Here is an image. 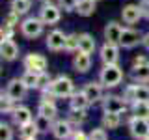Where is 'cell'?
Segmentation results:
<instances>
[{"instance_id":"47","label":"cell","mask_w":149,"mask_h":140,"mask_svg":"<svg viewBox=\"0 0 149 140\" xmlns=\"http://www.w3.org/2000/svg\"><path fill=\"white\" fill-rule=\"evenodd\" d=\"M146 140H149V138H146Z\"/></svg>"},{"instance_id":"18","label":"cell","mask_w":149,"mask_h":140,"mask_svg":"<svg viewBox=\"0 0 149 140\" xmlns=\"http://www.w3.org/2000/svg\"><path fill=\"white\" fill-rule=\"evenodd\" d=\"M73 69L77 73H88L91 69V54L82 52V50L74 52V56H73Z\"/></svg>"},{"instance_id":"13","label":"cell","mask_w":149,"mask_h":140,"mask_svg":"<svg viewBox=\"0 0 149 140\" xmlns=\"http://www.w3.org/2000/svg\"><path fill=\"white\" fill-rule=\"evenodd\" d=\"M80 90L86 93V97L90 99V103L93 105V103H97V101H102V97H104V90H106V88L101 84V80H90V82L84 84Z\"/></svg>"},{"instance_id":"34","label":"cell","mask_w":149,"mask_h":140,"mask_svg":"<svg viewBox=\"0 0 149 140\" xmlns=\"http://www.w3.org/2000/svg\"><path fill=\"white\" fill-rule=\"evenodd\" d=\"M0 140H13V129L6 121L0 123Z\"/></svg>"},{"instance_id":"10","label":"cell","mask_w":149,"mask_h":140,"mask_svg":"<svg viewBox=\"0 0 149 140\" xmlns=\"http://www.w3.org/2000/svg\"><path fill=\"white\" fill-rule=\"evenodd\" d=\"M99 58H101L102 65H106V64H119V45L104 41V43L101 45V49H99Z\"/></svg>"},{"instance_id":"21","label":"cell","mask_w":149,"mask_h":140,"mask_svg":"<svg viewBox=\"0 0 149 140\" xmlns=\"http://www.w3.org/2000/svg\"><path fill=\"white\" fill-rule=\"evenodd\" d=\"M90 99L86 97V93H84L82 90L74 92L71 97H69V108L71 110H88L90 108Z\"/></svg>"},{"instance_id":"25","label":"cell","mask_w":149,"mask_h":140,"mask_svg":"<svg viewBox=\"0 0 149 140\" xmlns=\"http://www.w3.org/2000/svg\"><path fill=\"white\" fill-rule=\"evenodd\" d=\"M97 9V0H80L77 6V13L80 17H90Z\"/></svg>"},{"instance_id":"43","label":"cell","mask_w":149,"mask_h":140,"mask_svg":"<svg viewBox=\"0 0 149 140\" xmlns=\"http://www.w3.org/2000/svg\"><path fill=\"white\" fill-rule=\"evenodd\" d=\"M140 8H142V13H143V17L149 19V0H140Z\"/></svg>"},{"instance_id":"22","label":"cell","mask_w":149,"mask_h":140,"mask_svg":"<svg viewBox=\"0 0 149 140\" xmlns=\"http://www.w3.org/2000/svg\"><path fill=\"white\" fill-rule=\"evenodd\" d=\"M130 80L136 84H147L149 82V64L130 67Z\"/></svg>"},{"instance_id":"35","label":"cell","mask_w":149,"mask_h":140,"mask_svg":"<svg viewBox=\"0 0 149 140\" xmlns=\"http://www.w3.org/2000/svg\"><path fill=\"white\" fill-rule=\"evenodd\" d=\"M90 140H108V133H106V129L102 125L101 127H95L90 133Z\"/></svg>"},{"instance_id":"16","label":"cell","mask_w":149,"mask_h":140,"mask_svg":"<svg viewBox=\"0 0 149 140\" xmlns=\"http://www.w3.org/2000/svg\"><path fill=\"white\" fill-rule=\"evenodd\" d=\"M11 120L13 123L17 125V127H22V125L30 123V121H34V116H32V110L28 108L24 105H17L15 110L11 112Z\"/></svg>"},{"instance_id":"27","label":"cell","mask_w":149,"mask_h":140,"mask_svg":"<svg viewBox=\"0 0 149 140\" xmlns=\"http://www.w3.org/2000/svg\"><path fill=\"white\" fill-rule=\"evenodd\" d=\"M36 125H37V131H39V134H47V133H50L52 131V123H54V120H50V118H47V116H41V114H37L36 118Z\"/></svg>"},{"instance_id":"3","label":"cell","mask_w":149,"mask_h":140,"mask_svg":"<svg viewBox=\"0 0 149 140\" xmlns=\"http://www.w3.org/2000/svg\"><path fill=\"white\" fill-rule=\"evenodd\" d=\"M45 26L47 24L39 17H24L21 21V24H19V30L26 39H37L39 36H43Z\"/></svg>"},{"instance_id":"24","label":"cell","mask_w":149,"mask_h":140,"mask_svg":"<svg viewBox=\"0 0 149 140\" xmlns=\"http://www.w3.org/2000/svg\"><path fill=\"white\" fill-rule=\"evenodd\" d=\"M101 123H102V127L108 129V131L118 129L121 125V114H116V112H104L102 118H101Z\"/></svg>"},{"instance_id":"6","label":"cell","mask_w":149,"mask_h":140,"mask_svg":"<svg viewBox=\"0 0 149 140\" xmlns=\"http://www.w3.org/2000/svg\"><path fill=\"white\" fill-rule=\"evenodd\" d=\"M101 105H102V112H116V114H125L130 108V105L123 99V95H114V93L102 97Z\"/></svg>"},{"instance_id":"37","label":"cell","mask_w":149,"mask_h":140,"mask_svg":"<svg viewBox=\"0 0 149 140\" xmlns=\"http://www.w3.org/2000/svg\"><path fill=\"white\" fill-rule=\"evenodd\" d=\"M0 36H2V39H13V36H15V26L4 22L2 28H0Z\"/></svg>"},{"instance_id":"23","label":"cell","mask_w":149,"mask_h":140,"mask_svg":"<svg viewBox=\"0 0 149 140\" xmlns=\"http://www.w3.org/2000/svg\"><path fill=\"white\" fill-rule=\"evenodd\" d=\"M130 114L134 118L149 120V101H134L130 105Z\"/></svg>"},{"instance_id":"8","label":"cell","mask_w":149,"mask_h":140,"mask_svg":"<svg viewBox=\"0 0 149 140\" xmlns=\"http://www.w3.org/2000/svg\"><path fill=\"white\" fill-rule=\"evenodd\" d=\"M4 92H6L15 103H21L22 99H26L28 86H26L24 82H22V78H21V77H15V78H11V80L6 84V90H4Z\"/></svg>"},{"instance_id":"38","label":"cell","mask_w":149,"mask_h":140,"mask_svg":"<svg viewBox=\"0 0 149 140\" xmlns=\"http://www.w3.org/2000/svg\"><path fill=\"white\" fill-rule=\"evenodd\" d=\"M50 82H52V77H50V73H49V71L39 73V82H37V90L43 92L45 88H49V84H50Z\"/></svg>"},{"instance_id":"39","label":"cell","mask_w":149,"mask_h":140,"mask_svg":"<svg viewBox=\"0 0 149 140\" xmlns=\"http://www.w3.org/2000/svg\"><path fill=\"white\" fill-rule=\"evenodd\" d=\"M80 0H58V6L63 11H77V6Z\"/></svg>"},{"instance_id":"12","label":"cell","mask_w":149,"mask_h":140,"mask_svg":"<svg viewBox=\"0 0 149 140\" xmlns=\"http://www.w3.org/2000/svg\"><path fill=\"white\" fill-rule=\"evenodd\" d=\"M142 39H143V34L140 30H134V28H125L123 34H121V39H119V47L121 49H134V47L142 45Z\"/></svg>"},{"instance_id":"30","label":"cell","mask_w":149,"mask_h":140,"mask_svg":"<svg viewBox=\"0 0 149 140\" xmlns=\"http://www.w3.org/2000/svg\"><path fill=\"white\" fill-rule=\"evenodd\" d=\"M15 106H17V103L6 92H2V95H0V110H2V114H11L15 110Z\"/></svg>"},{"instance_id":"41","label":"cell","mask_w":149,"mask_h":140,"mask_svg":"<svg viewBox=\"0 0 149 140\" xmlns=\"http://www.w3.org/2000/svg\"><path fill=\"white\" fill-rule=\"evenodd\" d=\"M71 140H90V134H88V133H84V131H80V129H77V131L73 133Z\"/></svg>"},{"instance_id":"48","label":"cell","mask_w":149,"mask_h":140,"mask_svg":"<svg viewBox=\"0 0 149 140\" xmlns=\"http://www.w3.org/2000/svg\"><path fill=\"white\" fill-rule=\"evenodd\" d=\"M97 2H99V0H97Z\"/></svg>"},{"instance_id":"7","label":"cell","mask_w":149,"mask_h":140,"mask_svg":"<svg viewBox=\"0 0 149 140\" xmlns=\"http://www.w3.org/2000/svg\"><path fill=\"white\" fill-rule=\"evenodd\" d=\"M129 133L134 140H146L149 138V120H142V118H134L130 116L129 121Z\"/></svg>"},{"instance_id":"46","label":"cell","mask_w":149,"mask_h":140,"mask_svg":"<svg viewBox=\"0 0 149 140\" xmlns=\"http://www.w3.org/2000/svg\"><path fill=\"white\" fill-rule=\"evenodd\" d=\"M32 140H37V138H32Z\"/></svg>"},{"instance_id":"9","label":"cell","mask_w":149,"mask_h":140,"mask_svg":"<svg viewBox=\"0 0 149 140\" xmlns=\"http://www.w3.org/2000/svg\"><path fill=\"white\" fill-rule=\"evenodd\" d=\"M74 131H77V129H74V125L65 118V120H54L52 131H50V133H52V136L56 140H71Z\"/></svg>"},{"instance_id":"1","label":"cell","mask_w":149,"mask_h":140,"mask_svg":"<svg viewBox=\"0 0 149 140\" xmlns=\"http://www.w3.org/2000/svg\"><path fill=\"white\" fill-rule=\"evenodd\" d=\"M77 92L74 90V82L67 75H58V77L52 78V82L49 84V88H45L41 93H49V95H54L56 99H67L71 97L73 93Z\"/></svg>"},{"instance_id":"26","label":"cell","mask_w":149,"mask_h":140,"mask_svg":"<svg viewBox=\"0 0 149 140\" xmlns=\"http://www.w3.org/2000/svg\"><path fill=\"white\" fill-rule=\"evenodd\" d=\"M37 134H39V131H37L36 121H30V123L19 127V138L21 140H32V138H36Z\"/></svg>"},{"instance_id":"36","label":"cell","mask_w":149,"mask_h":140,"mask_svg":"<svg viewBox=\"0 0 149 140\" xmlns=\"http://www.w3.org/2000/svg\"><path fill=\"white\" fill-rule=\"evenodd\" d=\"M136 101H149V86L136 84Z\"/></svg>"},{"instance_id":"33","label":"cell","mask_w":149,"mask_h":140,"mask_svg":"<svg viewBox=\"0 0 149 140\" xmlns=\"http://www.w3.org/2000/svg\"><path fill=\"white\" fill-rule=\"evenodd\" d=\"M123 99L129 103V105H132L134 101H136V82L132 84H127L123 90Z\"/></svg>"},{"instance_id":"45","label":"cell","mask_w":149,"mask_h":140,"mask_svg":"<svg viewBox=\"0 0 149 140\" xmlns=\"http://www.w3.org/2000/svg\"><path fill=\"white\" fill-rule=\"evenodd\" d=\"M41 2H58V0H41Z\"/></svg>"},{"instance_id":"4","label":"cell","mask_w":149,"mask_h":140,"mask_svg":"<svg viewBox=\"0 0 149 140\" xmlns=\"http://www.w3.org/2000/svg\"><path fill=\"white\" fill-rule=\"evenodd\" d=\"M37 17L49 26L58 24L60 19H62V8L58 6V2H43L39 8V15Z\"/></svg>"},{"instance_id":"28","label":"cell","mask_w":149,"mask_h":140,"mask_svg":"<svg viewBox=\"0 0 149 140\" xmlns=\"http://www.w3.org/2000/svg\"><path fill=\"white\" fill-rule=\"evenodd\" d=\"M67 120L71 121L74 127H80V125H84L88 121V114H86V110H71L69 108Z\"/></svg>"},{"instance_id":"17","label":"cell","mask_w":149,"mask_h":140,"mask_svg":"<svg viewBox=\"0 0 149 140\" xmlns=\"http://www.w3.org/2000/svg\"><path fill=\"white\" fill-rule=\"evenodd\" d=\"M0 56L6 62H13L19 58V45L13 39H2L0 41Z\"/></svg>"},{"instance_id":"32","label":"cell","mask_w":149,"mask_h":140,"mask_svg":"<svg viewBox=\"0 0 149 140\" xmlns=\"http://www.w3.org/2000/svg\"><path fill=\"white\" fill-rule=\"evenodd\" d=\"M65 52L74 54L78 52V34H67V39H65Z\"/></svg>"},{"instance_id":"42","label":"cell","mask_w":149,"mask_h":140,"mask_svg":"<svg viewBox=\"0 0 149 140\" xmlns=\"http://www.w3.org/2000/svg\"><path fill=\"white\" fill-rule=\"evenodd\" d=\"M146 64H149V58L143 56V54H140V56H136V58L132 60V67L134 65H146Z\"/></svg>"},{"instance_id":"40","label":"cell","mask_w":149,"mask_h":140,"mask_svg":"<svg viewBox=\"0 0 149 140\" xmlns=\"http://www.w3.org/2000/svg\"><path fill=\"white\" fill-rule=\"evenodd\" d=\"M19 19H21V15H17L13 9H9V13L6 17H4V22H8V24H13V26H17V24H21L19 22Z\"/></svg>"},{"instance_id":"44","label":"cell","mask_w":149,"mask_h":140,"mask_svg":"<svg viewBox=\"0 0 149 140\" xmlns=\"http://www.w3.org/2000/svg\"><path fill=\"white\" fill-rule=\"evenodd\" d=\"M142 45H143V49H146V50H149V32H147V34H143Z\"/></svg>"},{"instance_id":"2","label":"cell","mask_w":149,"mask_h":140,"mask_svg":"<svg viewBox=\"0 0 149 140\" xmlns=\"http://www.w3.org/2000/svg\"><path fill=\"white\" fill-rule=\"evenodd\" d=\"M123 78H125V73H123L119 64H106V65H102L101 71H99V80L106 90L119 86L123 82Z\"/></svg>"},{"instance_id":"11","label":"cell","mask_w":149,"mask_h":140,"mask_svg":"<svg viewBox=\"0 0 149 140\" xmlns=\"http://www.w3.org/2000/svg\"><path fill=\"white\" fill-rule=\"evenodd\" d=\"M65 39H67V34L62 30H58V28H54V30H50L49 34H47V49L50 50V52H60V50L65 49Z\"/></svg>"},{"instance_id":"19","label":"cell","mask_w":149,"mask_h":140,"mask_svg":"<svg viewBox=\"0 0 149 140\" xmlns=\"http://www.w3.org/2000/svg\"><path fill=\"white\" fill-rule=\"evenodd\" d=\"M37 114L47 116V118H50V120H56V116H58V106H56L54 99L41 95V101H39V105H37Z\"/></svg>"},{"instance_id":"15","label":"cell","mask_w":149,"mask_h":140,"mask_svg":"<svg viewBox=\"0 0 149 140\" xmlns=\"http://www.w3.org/2000/svg\"><path fill=\"white\" fill-rule=\"evenodd\" d=\"M125 26L118 21H108L104 24V30H102V36H104V41L108 43H118L119 45V39H121V34H123Z\"/></svg>"},{"instance_id":"31","label":"cell","mask_w":149,"mask_h":140,"mask_svg":"<svg viewBox=\"0 0 149 140\" xmlns=\"http://www.w3.org/2000/svg\"><path fill=\"white\" fill-rule=\"evenodd\" d=\"M22 82L28 86V90H37V82H39V73H34V71H26L21 75Z\"/></svg>"},{"instance_id":"20","label":"cell","mask_w":149,"mask_h":140,"mask_svg":"<svg viewBox=\"0 0 149 140\" xmlns=\"http://www.w3.org/2000/svg\"><path fill=\"white\" fill-rule=\"evenodd\" d=\"M78 50L88 52V54H93L97 50V41L90 32H80L78 34Z\"/></svg>"},{"instance_id":"29","label":"cell","mask_w":149,"mask_h":140,"mask_svg":"<svg viewBox=\"0 0 149 140\" xmlns=\"http://www.w3.org/2000/svg\"><path fill=\"white\" fill-rule=\"evenodd\" d=\"M11 9L17 13V15L24 17L32 9V0H11Z\"/></svg>"},{"instance_id":"14","label":"cell","mask_w":149,"mask_h":140,"mask_svg":"<svg viewBox=\"0 0 149 140\" xmlns=\"http://www.w3.org/2000/svg\"><path fill=\"white\" fill-rule=\"evenodd\" d=\"M142 17H143V13H142L140 4H125L121 8V21L125 24H136Z\"/></svg>"},{"instance_id":"5","label":"cell","mask_w":149,"mask_h":140,"mask_svg":"<svg viewBox=\"0 0 149 140\" xmlns=\"http://www.w3.org/2000/svg\"><path fill=\"white\" fill-rule=\"evenodd\" d=\"M22 67L26 71H34V73H45L49 71V62L43 54L39 52H28L22 58Z\"/></svg>"}]
</instances>
